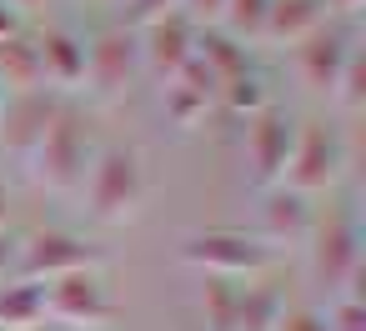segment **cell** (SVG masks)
I'll list each match as a JSON object with an SVG mask.
<instances>
[{"label":"cell","instance_id":"obj_1","mask_svg":"<svg viewBox=\"0 0 366 331\" xmlns=\"http://www.w3.org/2000/svg\"><path fill=\"white\" fill-rule=\"evenodd\" d=\"M301 246H306V276L316 291H326V301L361 296V221H356L351 196L341 191L321 196Z\"/></svg>","mask_w":366,"mask_h":331},{"label":"cell","instance_id":"obj_2","mask_svg":"<svg viewBox=\"0 0 366 331\" xmlns=\"http://www.w3.org/2000/svg\"><path fill=\"white\" fill-rule=\"evenodd\" d=\"M96 146H101V126H96V111L81 101V96H66L56 121L46 126L41 146L26 156L31 166V181L51 196H71L81 191L91 161H96Z\"/></svg>","mask_w":366,"mask_h":331},{"label":"cell","instance_id":"obj_3","mask_svg":"<svg viewBox=\"0 0 366 331\" xmlns=\"http://www.w3.org/2000/svg\"><path fill=\"white\" fill-rule=\"evenodd\" d=\"M81 196H86V216L96 226H126L141 216V201H146V161H141V146L131 141H101L96 146V161L81 181Z\"/></svg>","mask_w":366,"mask_h":331},{"label":"cell","instance_id":"obj_4","mask_svg":"<svg viewBox=\"0 0 366 331\" xmlns=\"http://www.w3.org/2000/svg\"><path fill=\"white\" fill-rule=\"evenodd\" d=\"M346 166H351L346 131H341L336 121L306 116V121H296V136H291V156H286L281 186H291V191L306 196V201H321V196L341 191Z\"/></svg>","mask_w":366,"mask_h":331},{"label":"cell","instance_id":"obj_5","mask_svg":"<svg viewBox=\"0 0 366 331\" xmlns=\"http://www.w3.org/2000/svg\"><path fill=\"white\" fill-rule=\"evenodd\" d=\"M181 261L196 276H221V281H256L276 266V246H266L256 231L236 226H206L181 241Z\"/></svg>","mask_w":366,"mask_h":331},{"label":"cell","instance_id":"obj_6","mask_svg":"<svg viewBox=\"0 0 366 331\" xmlns=\"http://www.w3.org/2000/svg\"><path fill=\"white\" fill-rule=\"evenodd\" d=\"M106 266V246H96L91 236L61 231V226H36V231H16V276L21 281H56L71 271H101Z\"/></svg>","mask_w":366,"mask_h":331},{"label":"cell","instance_id":"obj_7","mask_svg":"<svg viewBox=\"0 0 366 331\" xmlns=\"http://www.w3.org/2000/svg\"><path fill=\"white\" fill-rule=\"evenodd\" d=\"M41 301H46V326H66V331H111L121 316L101 271L56 276L41 286Z\"/></svg>","mask_w":366,"mask_h":331},{"label":"cell","instance_id":"obj_8","mask_svg":"<svg viewBox=\"0 0 366 331\" xmlns=\"http://www.w3.org/2000/svg\"><path fill=\"white\" fill-rule=\"evenodd\" d=\"M141 81V56H136V31L126 26H101L86 41V81L81 91H91L96 106H116L131 96V86Z\"/></svg>","mask_w":366,"mask_h":331},{"label":"cell","instance_id":"obj_9","mask_svg":"<svg viewBox=\"0 0 366 331\" xmlns=\"http://www.w3.org/2000/svg\"><path fill=\"white\" fill-rule=\"evenodd\" d=\"M291 136H296V116L286 106H266L246 121V176L251 186H281L286 156H291Z\"/></svg>","mask_w":366,"mask_h":331},{"label":"cell","instance_id":"obj_10","mask_svg":"<svg viewBox=\"0 0 366 331\" xmlns=\"http://www.w3.org/2000/svg\"><path fill=\"white\" fill-rule=\"evenodd\" d=\"M216 106H221V81H216L196 56H191L171 81H161V116H166V126H176L181 136L201 131Z\"/></svg>","mask_w":366,"mask_h":331},{"label":"cell","instance_id":"obj_11","mask_svg":"<svg viewBox=\"0 0 366 331\" xmlns=\"http://www.w3.org/2000/svg\"><path fill=\"white\" fill-rule=\"evenodd\" d=\"M351 46H356V36H351L341 21H326L316 36H306L301 46H291V71H296L301 91H311V96H326V101H331L336 76H341V66H346Z\"/></svg>","mask_w":366,"mask_h":331},{"label":"cell","instance_id":"obj_12","mask_svg":"<svg viewBox=\"0 0 366 331\" xmlns=\"http://www.w3.org/2000/svg\"><path fill=\"white\" fill-rule=\"evenodd\" d=\"M196 26L181 16V11H166V16H156L151 26H141L136 31V56H141V76H151V81H171L191 56H196Z\"/></svg>","mask_w":366,"mask_h":331},{"label":"cell","instance_id":"obj_13","mask_svg":"<svg viewBox=\"0 0 366 331\" xmlns=\"http://www.w3.org/2000/svg\"><path fill=\"white\" fill-rule=\"evenodd\" d=\"M61 91H21V96H6V106H0V156H16V161H26L36 146H41V136H46V126L56 121V111H61Z\"/></svg>","mask_w":366,"mask_h":331},{"label":"cell","instance_id":"obj_14","mask_svg":"<svg viewBox=\"0 0 366 331\" xmlns=\"http://www.w3.org/2000/svg\"><path fill=\"white\" fill-rule=\"evenodd\" d=\"M31 36H36V51H41V81H46V91L76 96L81 81H86V36L71 31V26H41Z\"/></svg>","mask_w":366,"mask_h":331},{"label":"cell","instance_id":"obj_15","mask_svg":"<svg viewBox=\"0 0 366 331\" xmlns=\"http://www.w3.org/2000/svg\"><path fill=\"white\" fill-rule=\"evenodd\" d=\"M311 211H316V201L296 196L291 186H266L261 191V231L256 236L266 246H296L311 231Z\"/></svg>","mask_w":366,"mask_h":331},{"label":"cell","instance_id":"obj_16","mask_svg":"<svg viewBox=\"0 0 366 331\" xmlns=\"http://www.w3.org/2000/svg\"><path fill=\"white\" fill-rule=\"evenodd\" d=\"M326 21H331L326 0H271L266 26H261V46L291 51V46H301L306 36H316Z\"/></svg>","mask_w":366,"mask_h":331},{"label":"cell","instance_id":"obj_17","mask_svg":"<svg viewBox=\"0 0 366 331\" xmlns=\"http://www.w3.org/2000/svg\"><path fill=\"white\" fill-rule=\"evenodd\" d=\"M41 51H36V36L31 26L21 36H6L0 41V91L6 96H21V91H41Z\"/></svg>","mask_w":366,"mask_h":331},{"label":"cell","instance_id":"obj_18","mask_svg":"<svg viewBox=\"0 0 366 331\" xmlns=\"http://www.w3.org/2000/svg\"><path fill=\"white\" fill-rule=\"evenodd\" d=\"M196 61H201L221 86H226V81H236V76H246V71H256L251 46H241V41H236V36H226L221 26L196 36Z\"/></svg>","mask_w":366,"mask_h":331},{"label":"cell","instance_id":"obj_19","mask_svg":"<svg viewBox=\"0 0 366 331\" xmlns=\"http://www.w3.org/2000/svg\"><path fill=\"white\" fill-rule=\"evenodd\" d=\"M0 331H46V301L36 281H0Z\"/></svg>","mask_w":366,"mask_h":331},{"label":"cell","instance_id":"obj_20","mask_svg":"<svg viewBox=\"0 0 366 331\" xmlns=\"http://www.w3.org/2000/svg\"><path fill=\"white\" fill-rule=\"evenodd\" d=\"M286 311V291L271 286V281H241V296H236V331H276Z\"/></svg>","mask_w":366,"mask_h":331},{"label":"cell","instance_id":"obj_21","mask_svg":"<svg viewBox=\"0 0 366 331\" xmlns=\"http://www.w3.org/2000/svg\"><path fill=\"white\" fill-rule=\"evenodd\" d=\"M236 296H241V281L201 276V281H196V316H201V331H236Z\"/></svg>","mask_w":366,"mask_h":331},{"label":"cell","instance_id":"obj_22","mask_svg":"<svg viewBox=\"0 0 366 331\" xmlns=\"http://www.w3.org/2000/svg\"><path fill=\"white\" fill-rule=\"evenodd\" d=\"M331 106H336L346 121H356L361 106H366V51H361V41L351 46V56H346V66H341V76H336Z\"/></svg>","mask_w":366,"mask_h":331},{"label":"cell","instance_id":"obj_23","mask_svg":"<svg viewBox=\"0 0 366 331\" xmlns=\"http://www.w3.org/2000/svg\"><path fill=\"white\" fill-rule=\"evenodd\" d=\"M266 106H271L266 76H261V71H246V76H236V81L221 86V106H216V111H231L236 121H251V116L266 111Z\"/></svg>","mask_w":366,"mask_h":331},{"label":"cell","instance_id":"obj_24","mask_svg":"<svg viewBox=\"0 0 366 331\" xmlns=\"http://www.w3.org/2000/svg\"><path fill=\"white\" fill-rule=\"evenodd\" d=\"M266 11H271V0H226V11H221V31H226V36H236L241 46H261Z\"/></svg>","mask_w":366,"mask_h":331},{"label":"cell","instance_id":"obj_25","mask_svg":"<svg viewBox=\"0 0 366 331\" xmlns=\"http://www.w3.org/2000/svg\"><path fill=\"white\" fill-rule=\"evenodd\" d=\"M321 321H326V331H366V301L361 296H331Z\"/></svg>","mask_w":366,"mask_h":331},{"label":"cell","instance_id":"obj_26","mask_svg":"<svg viewBox=\"0 0 366 331\" xmlns=\"http://www.w3.org/2000/svg\"><path fill=\"white\" fill-rule=\"evenodd\" d=\"M166 11H176V0H126V11H121V21H116V26L141 31V26H151L156 16H166Z\"/></svg>","mask_w":366,"mask_h":331},{"label":"cell","instance_id":"obj_27","mask_svg":"<svg viewBox=\"0 0 366 331\" xmlns=\"http://www.w3.org/2000/svg\"><path fill=\"white\" fill-rule=\"evenodd\" d=\"M176 11H181L196 31H216V26H221V11H226V0H176Z\"/></svg>","mask_w":366,"mask_h":331},{"label":"cell","instance_id":"obj_28","mask_svg":"<svg viewBox=\"0 0 366 331\" xmlns=\"http://www.w3.org/2000/svg\"><path fill=\"white\" fill-rule=\"evenodd\" d=\"M276 331H326V321H321V311H316V306H291V301H286V311H281Z\"/></svg>","mask_w":366,"mask_h":331},{"label":"cell","instance_id":"obj_29","mask_svg":"<svg viewBox=\"0 0 366 331\" xmlns=\"http://www.w3.org/2000/svg\"><path fill=\"white\" fill-rule=\"evenodd\" d=\"M11 276H16V231L0 226V281H11Z\"/></svg>","mask_w":366,"mask_h":331},{"label":"cell","instance_id":"obj_30","mask_svg":"<svg viewBox=\"0 0 366 331\" xmlns=\"http://www.w3.org/2000/svg\"><path fill=\"white\" fill-rule=\"evenodd\" d=\"M21 31H26V16L11 11L6 0H0V41H6V36H21Z\"/></svg>","mask_w":366,"mask_h":331},{"label":"cell","instance_id":"obj_31","mask_svg":"<svg viewBox=\"0 0 366 331\" xmlns=\"http://www.w3.org/2000/svg\"><path fill=\"white\" fill-rule=\"evenodd\" d=\"M361 6H366V0H326L331 21H351V16H361Z\"/></svg>","mask_w":366,"mask_h":331},{"label":"cell","instance_id":"obj_32","mask_svg":"<svg viewBox=\"0 0 366 331\" xmlns=\"http://www.w3.org/2000/svg\"><path fill=\"white\" fill-rule=\"evenodd\" d=\"M0 226H11V181H6V166H0Z\"/></svg>","mask_w":366,"mask_h":331},{"label":"cell","instance_id":"obj_33","mask_svg":"<svg viewBox=\"0 0 366 331\" xmlns=\"http://www.w3.org/2000/svg\"><path fill=\"white\" fill-rule=\"evenodd\" d=\"M6 6H11V11H21V16L31 21L36 11H46V0H6Z\"/></svg>","mask_w":366,"mask_h":331},{"label":"cell","instance_id":"obj_34","mask_svg":"<svg viewBox=\"0 0 366 331\" xmlns=\"http://www.w3.org/2000/svg\"><path fill=\"white\" fill-rule=\"evenodd\" d=\"M0 106H6V91H0Z\"/></svg>","mask_w":366,"mask_h":331}]
</instances>
